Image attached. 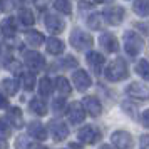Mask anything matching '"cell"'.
Wrapping results in <instances>:
<instances>
[{
	"label": "cell",
	"instance_id": "5",
	"mask_svg": "<svg viewBox=\"0 0 149 149\" xmlns=\"http://www.w3.org/2000/svg\"><path fill=\"white\" fill-rule=\"evenodd\" d=\"M86 107H84V104H81V102H70L67 107V117L69 121L72 122V124H81V122H84V119H86Z\"/></svg>",
	"mask_w": 149,
	"mask_h": 149
},
{
	"label": "cell",
	"instance_id": "9",
	"mask_svg": "<svg viewBox=\"0 0 149 149\" xmlns=\"http://www.w3.org/2000/svg\"><path fill=\"white\" fill-rule=\"evenodd\" d=\"M86 62H87V65L92 70H94L95 75H99L104 70V65H106V57L101 54V52H89L87 55H86Z\"/></svg>",
	"mask_w": 149,
	"mask_h": 149
},
{
	"label": "cell",
	"instance_id": "27",
	"mask_svg": "<svg viewBox=\"0 0 149 149\" xmlns=\"http://www.w3.org/2000/svg\"><path fill=\"white\" fill-rule=\"evenodd\" d=\"M132 8H134V12L139 17H148L149 15V0H134Z\"/></svg>",
	"mask_w": 149,
	"mask_h": 149
},
{
	"label": "cell",
	"instance_id": "25",
	"mask_svg": "<svg viewBox=\"0 0 149 149\" xmlns=\"http://www.w3.org/2000/svg\"><path fill=\"white\" fill-rule=\"evenodd\" d=\"M29 109H30L34 114L40 116V117L47 114V106H45V102L42 101V99H39V97H35V99H32V101H30Z\"/></svg>",
	"mask_w": 149,
	"mask_h": 149
},
{
	"label": "cell",
	"instance_id": "20",
	"mask_svg": "<svg viewBox=\"0 0 149 149\" xmlns=\"http://www.w3.org/2000/svg\"><path fill=\"white\" fill-rule=\"evenodd\" d=\"M17 91H19V81L17 79H3L2 81V94L5 95H15L17 94Z\"/></svg>",
	"mask_w": 149,
	"mask_h": 149
},
{
	"label": "cell",
	"instance_id": "26",
	"mask_svg": "<svg viewBox=\"0 0 149 149\" xmlns=\"http://www.w3.org/2000/svg\"><path fill=\"white\" fill-rule=\"evenodd\" d=\"M55 89H57L62 95H69L70 91H72V87H70V84H69V81H67V77H64V75H59V77L55 79Z\"/></svg>",
	"mask_w": 149,
	"mask_h": 149
},
{
	"label": "cell",
	"instance_id": "24",
	"mask_svg": "<svg viewBox=\"0 0 149 149\" xmlns=\"http://www.w3.org/2000/svg\"><path fill=\"white\" fill-rule=\"evenodd\" d=\"M104 22H106V17L104 14H91L87 19V25L89 29H92V30H102L104 27Z\"/></svg>",
	"mask_w": 149,
	"mask_h": 149
},
{
	"label": "cell",
	"instance_id": "23",
	"mask_svg": "<svg viewBox=\"0 0 149 149\" xmlns=\"http://www.w3.org/2000/svg\"><path fill=\"white\" fill-rule=\"evenodd\" d=\"M22 86H24V89L25 91H34L35 89V84H37V81H35V72L34 70H25V72H22Z\"/></svg>",
	"mask_w": 149,
	"mask_h": 149
},
{
	"label": "cell",
	"instance_id": "39",
	"mask_svg": "<svg viewBox=\"0 0 149 149\" xmlns=\"http://www.w3.org/2000/svg\"><path fill=\"white\" fill-rule=\"evenodd\" d=\"M94 3H106V2H111V0H92Z\"/></svg>",
	"mask_w": 149,
	"mask_h": 149
},
{
	"label": "cell",
	"instance_id": "35",
	"mask_svg": "<svg viewBox=\"0 0 149 149\" xmlns=\"http://www.w3.org/2000/svg\"><path fill=\"white\" fill-rule=\"evenodd\" d=\"M139 146H141L142 149L149 148V134H142L141 136V139H139Z\"/></svg>",
	"mask_w": 149,
	"mask_h": 149
},
{
	"label": "cell",
	"instance_id": "34",
	"mask_svg": "<svg viewBox=\"0 0 149 149\" xmlns=\"http://www.w3.org/2000/svg\"><path fill=\"white\" fill-rule=\"evenodd\" d=\"M7 117H2V121H0V127H2V137L5 139L8 137V126H7Z\"/></svg>",
	"mask_w": 149,
	"mask_h": 149
},
{
	"label": "cell",
	"instance_id": "38",
	"mask_svg": "<svg viewBox=\"0 0 149 149\" xmlns=\"http://www.w3.org/2000/svg\"><path fill=\"white\" fill-rule=\"evenodd\" d=\"M69 148H81V144H79V142H70Z\"/></svg>",
	"mask_w": 149,
	"mask_h": 149
},
{
	"label": "cell",
	"instance_id": "17",
	"mask_svg": "<svg viewBox=\"0 0 149 149\" xmlns=\"http://www.w3.org/2000/svg\"><path fill=\"white\" fill-rule=\"evenodd\" d=\"M29 136L37 139V141H45L47 139V129L44 127L42 122L34 121V122L29 124Z\"/></svg>",
	"mask_w": 149,
	"mask_h": 149
},
{
	"label": "cell",
	"instance_id": "37",
	"mask_svg": "<svg viewBox=\"0 0 149 149\" xmlns=\"http://www.w3.org/2000/svg\"><path fill=\"white\" fill-rule=\"evenodd\" d=\"M2 107L3 109L7 107V97H5V94H2Z\"/></svg>",
	"mask_w": 149,
	"mask_h": 149
},
{
	"label": "cell",
	"instance_id": "4",
	"mask_svg": "<svg viewBox=\"0 0 149 149\" xmlns=\"http://www.w3.org/2000/svg\"><path fill=\"white\" fill-rule=\"evenodd\" d=\"M24 62H25L27 69L34 70V72H39V70H42V69L45 67V59H44V55L39 54V52H35V50L25 52V54H24Z\"/></svg>",
	"mask_w": 149,
	"mask_h": 149
},
{
	"label": "cell",
	"instance_id": "7",
	"mask_svg": "<svg viewBox=\"0 0 149 149\" xmlns=\"http://www.w3.org/2000/svg\"><path fill=\"white\" fill-rule=\"evenodd\" d=\"M129 97L137 99V101H149V89L148 86H144L141 82H131L126 89Z\"/></svg>",
	"mask_w": 149,
	"mask_h": 149
},
{
	"label": "cell",
	"instance_id": "29",
	"mask_svg": "<svg viewBox=\"0 0 149 149\" xmlns=\"http://www.w3.org/2000/svg\"><path fill=\"white\" fill-rule=\"evenodd\" d=\"M19 20H20L25 27H30V25L35 24V17H34V14H32V10H29V8H20V10H19Z\"/></svg>",
	"mask_w": 149,
	"mask_h": 149
},
{
	"label": "cell",
	"instance_id": "6",
	"mask_svg": "<svg viewBox=\"0 0 149 149\" xmlns=\"http://www.w3.org/2000/svg\"><path fill=\"white\" fill-rule=\"evenodd\" d=\"M49 131H50V134H52V137H54L55 142L64 141V139H67V136H69L67 124L62 122V121H59V119L49 122Z\"/></svg>",
	"mask_w": 149,
	"mask_h": 149
},
{
	"label": "cell",
	"instance_id": "2",
	"mask_svg": "<svg viewBox=\"0 0 149 149\" xmlns=\"http://www.w3.org/2000/svg\"><path fill=\"white\" fill-rule=\"evenodd\" d=\"M69 42L70 45L75 49V50H89L92 47V35L86 32V30H81V29H74L70 32V37H69Z\"/></svg>",
	"mask_w": 149,
	"mask_h": 149
},
{
	"label": "cell",
	"instance_id": "18",
	"mask_svg": "<svg viewBox=\"0 0 149 149\" xmlns=\"http://www.w3.org/2000/svg\"><path fill=\"white\" fill-rule=\"evenodd\" d=\"M45 50H47V54H50V55H61V54H64L65 45H64V42L59 40L57 37H50L49 40H45Z\"/></svg>",
	"mask_w": 149,
	"mask_h": 149
},
{
	"label": "cell",
	"instance_id": "3",
	"mask_svg": "<svg viewBox=\"0 0 149 149\" xmlns=\"http://www.w3.org/2000/svg\"><path fill=\"white\" fill-rule=\"evenodd\" d=\"M142 45H144V42L137 32H134V30L124 32V49H126L127 55H131V57L139 55V52L142 50Z\"/></svg>",
	"mask_w": 149,
	"mask_h": 149
},
{
	"label": "cell",
	"instance_id": "22",
	"mask_svg": "<svg viewBox=\"0 0 149 149\" xmlns=\"http://www.w3.org/2000/svg\"><path fill=\"white\" fill-rule=\"evenodd\" d=\"M2 34H3L5 39H12L17 34V25H15V20L12 17H7L2 22Z\"/></svg>",
	"mask_w": 149,
	"mask_h": 149
},
{
	"label": "cell",
	"instance_id": "13",
	"mask_svg": "<svg viewBox=\"0 0 149 149\" xmlns=\"http://www.w3.org/2000/svg\"><path fill=\"white\" fill-rule=\"evenodd\" d=\"M45 27L50 34H61L64 32V29H65V22L62 20L61 17H57V15H52V14H47L45 15Z\"/></svg>",
	"mask_w": 149,
	"mask_h": 149
},
{
	"label": "cell",
	"instance_id": "10",
	"mask_svg": "<svg viewBox=\"0 0 149 149\" xmlns=\"http://www.w3.org/2000/svg\"><path fill=\"white\" fill-rule=\"evenodd\" d=\"M124 15H126V12L119 5H112V7H107L104 10V17H106V22L109 25H119L124 20Z\"/></svg>",
	"mask_w": 149,
	"mask_h": 149
},
{
	"label": "cell",
	"instance_id": "21",
	"mask_svg": "<svg viewBox=\"0 0 149 149\" xmlns=\"http://www.w3.org/2000/svg\"><path fill=\"white\" fill-rule=\"evenodd\" d=\"M55 87V82H52L49 77H42L39 81V95L40 97H49Z\"/></svg>",
	"mask_w": 149,
	"mask_h": 149
},
{
	"label": "cell",
	"instance_id": "12",
	"mask_svg": "<svg viewBox=\"0 0 149 149\" xmlns=\"http://www.w3.org/2000/svg\"><path fill=\"white\" fill-rule=\"evenodd\" d=\"M72 82L75 84V89L81 91V92L87 91V89L92 86V81H91L89 74L86 70H82V69H77L74 74H72Z\"/></svg>",
	"mask_w": 149,
	"mask_h": 149
},
{
	"label": "cell",
	"instance_id": "8",
	"mask_svg": "<svg viewBox=\"0 0 149 149\" xmlns=\"http://www.w3.org/2000/svg\"><path fill=\"white\" fill-rule=\"evenodd\" d=\"M111 141H112V146L119 149H129L132 148V136L129 134L127 131H114L112 136H111Z\"/></svg>",
	"mask_w": 149,
	"mask_h": 149
},
{
	"label": "cell",
	"instance_id": "32",
	"mask_svg": "<svg viewBox=\"0 0 149 149\" xmlns=\"http://www.w3.org/2000/svg\"><path fill=\"white\" fill-rule=\"evenodd\" d=\"M61 65H62V67H65V69H75L79 64H77V61H75L72 55H65V57L62 59Z\"/></svg>",
	"mask_w": 149,
	"mask_h": 149
},
{
	"label": "cell",
	"instance_id": "31",
	"mask_svg": "<svg viewBox=\"0 0 149 149\" xmlns=\"http://www.w3.org/2000/svg\"><path fill=\"white\" fill-rule=\"evenodd\" d=\"M136 72L141 75L144 81H149V62L148 61H139L136 65Z\"/></svg>",
	"mask_w": 149,
	"mask_h": 149
},
{
	"label": "cell",
	"instance_id": "33",
	"mask_svg": "<svg viewBox=\"0 0 149 149\" xmlns=\"http://www.w3.org/2000/svg\"><path fill=\"white\" fill-rule=\"evenodd\" d=\"M122 109H126V112H127L129 116H131V117H137V112H136V107L134 106H131V104H129V102H122Z\"/></svg>",
	"mask_w": 149,
	"mask_h": 149
},
{
	"label": "cell",
	"instance_id": "1",
	"mask_svg": "<svg viewBox=\"0 0 149 149\" xmlns=\"http://www.w3.org/2000/svg\"><path fill=\"white\" fill-rule=\"evenodd\" d=\"M104 74H106V79H107V81H111V82L124 81V79L129 75L127 65H126V61H124V59H121V57L114 59V61L111 62L107 67H106Z\"/></svg>",
	"mask_w": 149,
	"mask_h": 149
},
{
	"label": "cell",
	"instance_id": "15",
	"mask_svg": "<svg viewBox=\"0 0 149 149\" xmlns=\"http://www.w3.org/2000/svg\"><path fill=\"white\" fill-rule=\"evenodd\" d=\"M84 107L87 111L89 116H92V117H99L102 114V104L99 102L97 97H92V95H87V97H84Z\"/></svg>",
	"mask_w": 149,
	"mask_h": 149
},
{
	"label": "cell",
	"instance_id": "36",
	"mask_svg": "<svg viewBox=\"0 0 149 149\" xmlns=\"http://www.w3.org/2000/svg\"><path fill=\"white\" fill-rule=\"evenodd\" d=\"M141 121H142V126L149 129V109H146V111L142 112V119Z\"/></svg>",
	"mask_w": 149,
	"mask_h": 149
},
{
	"label": "cell",
	"instance_id": "11",
	"mask_svg": "<svg viewBox=\"0 0 149 149\" xmlns=\"http://www.w3.org/2000/svg\"><path fill=\"white\" fill-rule=\"evenodd\" d=\"M77 137H79V141L82 144H94L97 142V139L101 137L99 134V131L92 126H84V127L79 129V132H77Z\"/></svg>",
	"mask_w": 149,
	"mask_h": 149
},
{
	"label": "cell",
	"instance_id": "19",
	"mask_svg": "<svg viewBox=\"0 0 149 149\" xmlns=\"http://www.w3.org/2000/svg\"><path fill=\"white\" fill-rule=\"evenodd\" d=\"M25 42L30 47H40L42 44H45V37L39 30H27L25 32Z\"/></svg>",
	"mask_w": 149,
	"mask_h": 149
},
{
	"label": "cell",
	"instance_id": "30",
	"mask_svg": "<svg viewBox=\"0 0 149 149\" xmlns=\"http://www.w3.org/2000/svg\"><path fill=\"white\" fill-rule=\"evenodd\" d=\"M54 8L61 14H65V15H70L72 14V5L69 0H55L54 2Z\"/></svg>",
	"mask_w": 149,
	"mask_h": 149
},
{
	"label": "cell",
	"instance_id": "14",
	"mask_svg": "<svg viewBox=\"0 0 149 149\" xmlns=\"http://www.w3.org/2000/svg\"><path fill=\"white\" fill-rule=\"evenodd\" d=\"M99 44H101L102 49H104L106 52H109V54H114V52L119 50V40H117L112 34H109V32L101 34V37H99Z\"/></svg>",
	"mask_w": 149,
	"mask_h": 149
},
{
	"label": "cell",
	"instance_id": "16",
	"mask_svg": "<svg viewBox=\"0 0 149 149\" xmlns=\"http://www.w3.org/2000/svg\"><path fill=\"white\" fill-rule=\"evenodd\" d=\"M5 117H7L10 127H15V129L24 127V114H22V111L19 107H8V112Z\"/></svg>",
	"mask_w": 149,
	"mask_h": 149
},
{
	"label": "cell",
	"instance_id": "28",
	"mask_svg": "<svg viewBox=\"0 0 149 149\" xmlns=\"http://www.w3.org/2000/svg\"><path fill=\"white\" fill-rule=\"evenodd\" d=\"M67 101H65V97H55L52 99V112L57 116L64 114L65 111H67Z\"/></svg>",
	"mask_w": 149,
	"mask_h": 149
}]
</instances>
